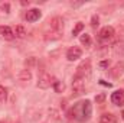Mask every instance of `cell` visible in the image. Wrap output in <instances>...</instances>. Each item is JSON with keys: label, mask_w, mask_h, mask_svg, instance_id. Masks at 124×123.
Segmentation results:
<instances>
[{"label": "cell", "mask_w": 124, "mask_h": 123, "mask_svg": "<svg viewBox=\"0 0 124 123\" xmlns=\"http://www.w3.org/2000/svg\"><path fill=\"white\" fill-rule=\"evenodd\" d=\"M98 35H100V39H101V41L108 42V41H111V39L114 38L116 31H114V28H113V26H105V28H102V29L100 31Z\"/></svg>", "instance_id": "5b68a950"}, {"label": "cell", "mask_w": 124, "mask_h": 123, "mask_svg": "<svg viewBox=\"0 0 124 123\" xmlns=\"http://www.w3.org/2000/svg\"><path fill=\"white\" fill-rule=\"evenodd\" d=\"M40 10L39 9H31V10H28V13H26V20L28 22H36V20H39V18H40Z\"/></svg>", "instance_id": "30bf717a"}, {"label": "cell", "mask_w": 124, "mask_h": 123, "mask_svg": "<svg viewBox=\"0 0 124 123\" xmlns=\"http://www.w3.org/2000/svg\"><path fill=\"white\" fill-rule=\"evenodd\" d=\"M91 26H93V28H97V26H98V16H94L93 18V23H91Z\"/></svg>", "instance_id": "44dd1931"}, {"label": "cell", "mask_w": 124, "mask_h": 123, "mask_svg": "<svg viewBox=\"0 0 124 123\" xmlns=\"http://www.w3.org/2000/svg\"><path fill=\"white\" fill-rule=\"evenodd\" d=\"M69 114H71V117H74L78 122H87V120H90V117L93 114L91 101L90 100H84V101H79V103L74 104V107L71 109Z\"/></svg>", "instance_id": "6da1fadb"}, {"label": "cell", "mask_w": 124, "mask_h": 123, "mask_svg": "<svg viewBox=\"0 0 124 123\" xmlns=\"http://www.w3.org/2000/svg\"><path fill=\"white\" fill-rule=\"evenodd\" d=\"M82 29H84V23H81V22H78V23L75 25V28L72 29V35H74V36H77V35H78L79 32L82 31Z\"/></svg>", "instance_id": "e0dca14e"}, {"label": "cell", "mask_w": 124, "mask_h": 123, "mask_svg": "<svg viewBox=\"0 0 124 123\" xmlns=\"http://www.w3.org/2000/svg\"><path fill=\"white\" fill-rule=\"evenodd\" d=\"M13 33H15V36H16V38H19V39H23V38L28 35L26 28H25V26H22V25H17V26L13 29Z\"/></svg>", "instance_id": "4fadbf2b"}, {"label": "cell", "mask_w": 124, "mask_h": 123, "mask_svg": "<svg viewBox=\"0 0 124 123\" xmlns=\"http://www.w3.org/2000/svg\"><path fill=\"white\" fill-rule=\"evenodd\" d=\"M100 123H117V117L111 113H104L100 117Z\"/></svg>", "instance_id": "7c38bea8"}, {"label": "cell", "mask_w": 124, "mask_h": 123, "mask_svg": "<svg viewBox=\"0 0 124 123\" xmlns=\"http://www.w3.org/2000/svg\"><path fill=\"white\" fill-rule=\"evenodd\" d=\"M0 9H3V10H4V13H9V12H10V4H9V3H3V1H1V3H0Z\"/></svg>", "instance_id": "d6986e66"}, {"label": "cell", "mask_w": 124, "mask_h": 123, "mask_svg": "<svg viewBox=\"0 0 124 123\" xmlns=\"http://www.w3.org/2000/svg\"><path fill=\"white\" fill-rule=\"evenodd\" d=\"M100 84H102V86H107V87H111V84H108V83H104V81H102V80H101V81H100Z\"/></svg>", "instance_id": "cb8c5ba5"}, {"label": "cell", "mask_w": 124, "mask_h": 123, "mask_svg": "<svg viewBox=\"0 0 124 123\" xmlns=\"http://www.w3.org/2000/svg\"><path fill=\"white\" fill-rule=\"evenodd\" d=\"M79 41H81V44H82L84 46H87V48H88V46H91V42H93V41H91V36H90L88 33H84V35H81Z\"/></svg>", "instance_id": "9a60e30c"}, {"label": "cell", "mask_w": 124, "mask_h": 123, "mask_svg": "<svg viewBox=\"0 0 124 123\" xmlns=\"http://www.w3.org/2000/svg\"><path fill=\"white\" fill-rule=\"evenodd\" d=\"M52 86H54V88H55V91H56V93H62V91H63V88H65L63 83H62V81H58V80H55Z\"/></svg>", "instance_id": "2e32d148"}, {"label": "cell", "mask_w": 124, "mask_h": 123, "mask_svg": "<svg viewBox=\"0 0 124 123\" xmlns=\"http://www.w3.org/2000/svg\"><path fill=\"white\" fill-rule=\"evenodd\" d=\"M90 74H91V60H88V58H87V60H84V61L78 65L77 72H75V75H74V77L85 80Z\"/></svg>", "instance_id": "7a4b0ae2"}, {"label": "cell", "mask_w": 124, "mask_h": 123, "mask_svg": "<svg viewBox=\"0 0 124 123\" xmlns=\"http://www.w3.org/2000/svg\"><path fill=\"white\" fill-rule=\"evenodd\" d=\"M123 72H124V61L117 62V64L110 70V74H111V77H114V78H118Z\"/></svg>", "instance_id": "9c48e42d"}, {"label": "cell", "mask_w": 124, "mask_h": 123, "mask_svg": "<svg viewBox=\"0 0 124 123\" xmlns=\"http://www.w3.org/2000/svg\"><path fill=\"white\" fill-rule=\"evenodd\" d=\"M105 100V94H98V96H95V101L97 103H102Z\"/></svg>", "instance_id": "ffe728a7"}, {"label": "cell", "mask_w": 124, "mask_h": 123, "mask_svg": "<svg viewBox=\"0 0 124 123\" xmlns=\"http://www.w3.org/2000/svg\"><path fill=\"white\" fill-rule=\"evenodd\" d=\"M108 65H110V62H108V61H102V62H100V67H101L102 70H104V68H107Z\"/></svg>", "instance_id": "7402d4cb"}, {"label": "cell", "mask_w": 124, "mask_h": 123, "mask_svg": "<svg viewBox=\"0 0 124 123\" xmlns=\"http://www.w3.org/2000/svg\"><path fill=\"white\" fill-rule=\"evenodd\" d=\"M49 26H51V29L54 32H62V29H63V19L59 18V16L52 18L49 20Z\"/></svg>", "instance_id": "8992f818"}, {"label": "cell", "mask_w": 124, "mask_h": 123, "mask_svg": "<svg viewBox=\"0 0 124 123\" xmlns=\"http://www.w3.org/2000/svg\"><path fill=\"white\" fill-rule=\"evenodd\" d=\"M118 31H124V20L123 22H120V25H118Z\"/></svg>", "instance_id": "603a6c76"}, {"label": "cell", "mask_w": 124, "mask_h": 123, "mask_svg": "<svg viewBox=\"0 0 124 123\" xmlns=\"http://www.w3.org/2000/svg\"><path fill=\"white\" fill-rule=\"evenodd\" d=\"M6 96H7V91L3 86H0V101H4L6 100Z\"/></svg>", "instance_id": "ac0fdd59"}, {"label": "cell", "mask_w": 124, "mask_h": 123, "mask_svg": "<svg viewBox=\"0 0 124 123\" xmlns=\"http://www.w3.org/2000/svg\"><path fill=\"white\" fill-rule=\"evenodd\" d=\"M54 77L52 75H49V74H46V72H42L40 75H39V78H38V87L39 88H49L52 84H54Z\"/></svg>", "instance_id": "3957f363"}, {"label": "cell", "mask_w": 124, "mask_h": 123, "mask_svg": "<svg viewBox=\"0 0 124 123\" xmlns=\"http://www.w3.org/2000/svg\"><path fill=\"white\" fill-rule=\"evenodd\" d=\"M0 35H1L4 39H7V41H10V39L15 38V33H13V31H12L9 26H0Z\"/></svg>", "instance_id": "8fae6325"}, {"label": "cell", "mask_w": 124, "mask_h": 123, "mask_svg": "<svg viewBox=\"0 0 124 123\" xmlns=\"http://www.w3.org/2000/svg\"><path fill=\"white\" fill-rule=\"evenodd\" d=\"M81 55H82V49L78 48V46H72V48H69L68 52H66V58H68L69 61H75V60L81 58Z\"/></svg>", "instance_id": "52a82bcc"}, {"label": "cell", "mask_w": 124, "mask_h": 123, "mask_svg": "<svg viewBox=\"0 0 124 123\" xmlns=\"http://www.w3.org/2000/svg\"><path fill=\"white\" fill-rule=\"evenodd\" d=\"M111 101L116 106H123L124 104V90H117L111 94Z\"/></svg>", "instance_id": "ba28073f"}, {"label": "cell", "mask_w": 124, "mask_h": 123, "mask_svg": "<svg viewBox=\"0 0 124 123\" xmlns=\"http://www.w3.org/2000/svg\"><path fill=\"white\" fill-rule=\"evenodd\" d=\"M84 81L85 80H82V78L74 77V81H72V93H74V96H79V94L84 93V90H85V83Z\"/></svg>", "instance_id": "277c9868"}, {"label": "cell", "mask_w": 124, "mask_h": 123, "mask_svg": "<svg viewBox=\"0 0 124 123\" xmlns=\"http://www.w3.org/2000/svg\"><path fill=\"white\" fill-rule=\"evenodd\" d=\"M121 117H123V120H124V110H123V113H121Z\"/></svg>", "instance_id": "d4e9b609"}, {"label": "cell", "mask_w": 124, "mask_h": 123, "mask_svg": "<svg viewBox=\"0 0 124 123\" xmlns=\"http://www.w3.org/2000/svg\"><path fill=\"white\" fill-rule=\"evenodd\" d=\"M32 78V74L29 70H22L20 72H19V80L20 81H29Z\"/></svg>", "instance_id": "5bb4252c"}]
</instances>
